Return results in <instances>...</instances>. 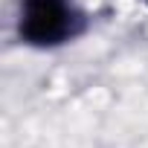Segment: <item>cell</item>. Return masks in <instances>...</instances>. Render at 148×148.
I'll return each instance as SVG.
<instances>
[{
	"label": "cell",
	"mask_w": 148,
	"mask_h": 148,
	"mask_svg": "<svg viewBox=\"0 0 148 148\" xmlns=\"http://www.w3.org/2000/svg\"><path fill=\"white\" fill-rule=\"evenodd\" d=\"M87 12L79 0H21L15 32L23 47L58 49L87 32Z\"/></svg>",
	"instance_id": "obj_1"
},
{
	"label": "cell",
	"mask_w": 148,
	"mask_h": 148,
	"mask_svg": "<svg viewBox=\"0 0 148 148\" xmlns=\"http://www.w3.org/2000/svg\"><path fill=\"white\" fill-rule=\"evenodd\" d=\"M142 3H145V6H148V0H142Z\"/></svg>",
	"instance_id": "obj_2"
}]
</instances>
